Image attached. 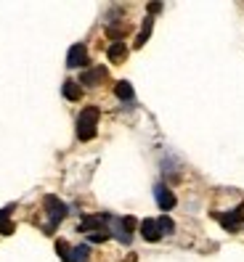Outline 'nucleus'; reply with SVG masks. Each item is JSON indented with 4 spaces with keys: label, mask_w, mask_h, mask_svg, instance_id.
Segmentation results:
<instances>
[{
    "label": "nucleus",
    "mask_w": 244,
    "mask_h": 262,
    "mask_svg": "<svg viewBox=\"0 0 244 262\" xmlns=\"http://www.w3.org/2000/svg\"><path fill=\"white\" fill-rule=\"evenodd\" d=\"M98 117L101 112L96 109V106H85V109L80 112L77 117V138L80 141H93V135H96V125H98Z\"/></svg>",
    "instance_id": "obj_1"
},
{
    "label": "nucleus",
    "mask_w": 244,
    "mask_h": 262,
    "mask_svg": "<svg viewBox=\"0 0 244 262\" xmlns=\"http://www.w3.org/2000/svg\"><path fill=\"white\" fill-rule=\"evenodd\" d=\"M43 207H45V214H48V225H45V233H53L56 225L67 217V204H61L56 196H45L43 199Z\"/></svg>",
    "instance_id": "obj_2"
},
{
    "label": "nucleus",
    "mask_w": 244,
    "mask_h": 262,
    "mask_svg": "<svg viewBox=\"0 0 244 262\" xmlns=\"http://www.w3.org/2000/svg\"><path fill=\"white\" fill-rule=\"evenodd\" d=\"M133 230H135V217H114L112 220V236L119 244H130L133 241Z\"/></svg>",
    "instance_id": "obj_3"
},
{
    "label": "nucleus",
    "mask_w": 244,
    "mask_h": 262,
    "mask_svg": "<svg viewBox=\"0 0 244 262\" xmlns=\"http://www.w3.org/2000/svg\"><path fill=\"white\" fill-rule=\"evenodd\" d=\"M106 223H112L109 214H88L80 223L83 233H98V230H106Z\"/></svg>",
    "instance_id": "obj_4"
},
{
    "label": "nucleus",
    "mask_w": 244,
    "mask_h": 262,
    "mask_svg": "<svg viewBox=\"0 0 244 262\" xmlns=\"http://www.w3.org/2000/svg\"><path fill=\"white\" fill-rule=\"evenodd\" d=\"M109 80V72H106V67H93V69H85L83 77H80V82L88 85V88H96L101 82Z\"/></svg>",
    "instance_id": "obj_5"
},
{
    "label": "nucleus",
    "mask_w": 244,
    "mask_h": 262,
    "mask_svg": "<svg viewBox=\"0 0 244 262\" xmlns=\"http://www.w3.org/2000/svg\"><path fill=\"white\" fill-rule=\"evenodd\" d=\"M154 199H157L159 209H165V212H170L175 207V193L167 188L165 183H157V186H154Z\"/></svg>",
    "instance_id": "obj_6"
},
{
    "label": "nucleus",
    "mask_w": 244,
    "mask_h": 262,
    "mask_svg": "<svg viewBox=\"0 0 244 262\" xmlns=\"http://www.w3.org/2000/svg\"><path fill=\"white\" fill-rule=\"evenodd\" d=\"M88 48L83 42H77V45H72L69 48V53H67V67H72V69H77V67H85L88 64Z\"/></svg>",
    "instance_id": "obj_7"
},
{
    "label": "nucleus",
    "mask_w": 244,
    "mask_h": 262,
    "mask_svg": "<svg viewBox=\"0 0 244 262\" xmlns=\"http://www.w3.org/2000/svg\"><path fill=\"white\" fill-rule=\"evenodd\" d=\"M141 236L146 238V241H151V244H154V241H159L162 238V230H159V225H157V220H144L141 223Z\"/></svg>",
    "instance_id": "obj_8"
},
{
    "label": "nucleus",
    "mask_w": 244,
    "mask_h": 262,
    "mask_svg": "<svg viewBox=\"0 0 244 262\" xmlns=\"http://www.w3.org/2000/svg\"><path fill=\"white\" fill-rule=\"evenodd\" d=\"M215 220H218L226 230H231V233H236L239 225H241V220L236 217V212H228V214H215Z\"/></svg>",
    "instance_id": "obj_9"
},
{
    "label": "nucleus",
    "mask_w": 244,
    "mask_h": 262,
    "mask_svg": "<svg viewBox=\"0 0 244 262\" xmlns=\"http://www.w3.org/2000/svg\"><path fill=\"white\" fill-rule=\"evenodd\" d=\"M61 90H64V96H67L69 101H80V98H83V85H80L77 80H67Z\"/></svg>",
    "instance_id": "obj_10"
},
{
    "label": "nucleus",
    "mask_w": 244,
    "mask_h": 262,
    "mask_svg": "<svg viewBox=\"0 0 244 262\" xmlns=\"http://www.w3.org/2000/svg\"><path fill=\"white\" fill-rule=\"evenodd\" d=\"M11 212H13V207H3V209H0V233H3V236H11L13 233Z\"/></svg>",
    "instance_id": "obj_11"
},
{
    "label": "nucleus",
    "mask_w": 244,
    "mask_h": 262,
    "mask_svg": "<svg viewBox=\"0 0 244 262\" xmlns=\"http://www.w3.org/2000/svg\"><path fill=\"white\" fill-rule=\"evenodd\" d=\"M128 56V45L125 42H112L109 45V61H114V64H122Z\"/></svg>",
    "instance_id": "obj_12"
},
{
    "label": "nucleus",
    "mask_w": 244,
    "mask_h": 262,
    "mask_svg": "<svg viewBox=\"0 0 244 262\" xmlns=\"http://www.w3.org/2000/svg\"><path fill=\"white\" fill-rule=\"evenodd\" d=\"M114 96L119 98V101H133V85L128 82V80H119L117 85H114Z\"/></svg>",
    "instance_id": "obj_13"
},
{
    "label": "nucleus",
    "mask_w": 244,
    "mask_h": 262,
    "mask_svg": "<svg viewBox=\"0 0 244 262\" xmlns=\"http://www.w3.org/2000/svg\"><path fill=\"white\" fill-rule=\"evenodd\" d=\"M151 27H154V19L146 16V19H144V27H141V32H138V37H135V48H141V45L149 40V35H151Z\"/></svg>",
    "instance_id": "obj_14"
},
{
    "label": "nucleus",
    "mask_w": 244,
    "mask_h": 262,
    "mask_svg": "<svg viewBox=\"0 0 244 262\" xmlns=\"http://www.w3.org/2000/svg\"><path fill=\"white\" fill-rule=\"evenodd\" d=\"M88 257H90V246L88 244L74 246V249H72V262H88Z\"/></svg>",
    "instance_id": "obj_15"
},
{
    "label": "nucleus",
    "mask_w": 244,
    "mask_h": 262,
    "mask_svg": "<svg viewBox=\"0 0 244 262\" xmlns=\"http://www.w3.org/2000/svg\"><path fill=\"white\" fill-rule=\"evenodd\" d=\"M56 252H58V257L64 259V262H72V249H69V244H67L64 238L56 241Z\"/></svg>",
    "instance_id": "obj_16"
},
{
    "label": "nucleus",
    "mask_w": 244,
    "mask_h": 262,
    "mask_svg": "<svg viewBox=\"0 0 244 262\" xmlns=\"http://www.w3.org/2000/svg\"><path fill=\"white\" fill-rule=\"evenodd\" d=\"M157 225H159V230H162V236H165V233H173V230H175V223H173L170 217H167V214L157 220Z\"/></svg>",
    "instance_id": "obj_17"
},
{
    "label": "nucleus",
    "mask_w": 244,
    "mask_h": 262,
    "mask_svg": "<svg viewBox=\"0 0 244 262\" xmlns=\"http://www.w3.org/2000/svg\"><path fill=\"white\" fill-rule=\"evenodd\" d=\"M234 212H236V217H239V220L244 223V202H241V204H239V207H236Z\"/></svg>",
    "instance_id": "obj_18"
},
{
    "label": "nucleus",
    "mask_w": 244,
    "mask_h": 262,
    "mask_svg": "<svg viewBox=\"0 0 244 262\" xmlns=\"http://www.w3.org/2000/svg\"><path fill=\"white\" fill-rule=\"evenodd\" d=\"M159 11H162L159 3H151V6H149V13H159Z\"/></svg>",
    "instance_id": "obj_19"
}]
</instances>
